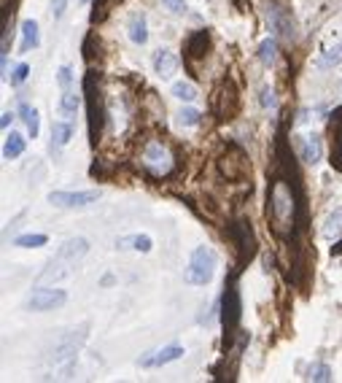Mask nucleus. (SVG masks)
Instances as JSON below:
<instances>
[{
	"label": "nucleus",
	"mask_w": 342,
	"mask_h": 383,
	"mask_svg": "<svg viewBox=\"0 0 342 383\" xmlns=\"http://www.w3.org/2000/svg\"><path fill=\"white\" fill-rule=\"evenodd\" d=\"M176 122H178L181 127H197V124H200V111H194V108H181Z\"/></svg>",
	"instance_id": "5701e85b"
},
{
	"label": "nucleus",
	"mask_w": 342,
	"mask_h": 383,
	"mask_svg": "<svg viewBox=\"0 0 342 383\" xmlns=\"http://www.w3.org/2000/svg\"><path fill=\"white\" fill-rule=\"evenodd\" d=\"M11 122H14V114H3V122L0 124H3V127H8Z\"/></svg>",
	"instance_id": "c85d7f7f"
},
{
	"label": "nucleus",
	"mask_w": 342,
	"mask_h": 383,
	"mask_svg": "<svg viewBox=\"0 0 342 383\" xmlns=\"http://www.w3.org/2000/svg\"><path fill=\"white\" fill-rule=\"evenodd\" d=\"M324 238L326 241H337L342 238V208H334L324 221Z\"/></svg>",
	"instance_id": "dca6fc26"
},
{
	"label": "nucleus",
	"mask_w": 342,
	"mask_h": 383,
	"mask_svg": "<svg viewBox=\"0 0 342 383\" xmlns=\"http://www.w3.org/2000/svg\"><path fill=\"white\" fill-rule=\"evenodd\" d=\"M143 165L154 176H164V173H170V168H173V157H170V152L164 149L159 140H151L149 146H146V152H143Z\"/></svg>",
	"instance_id": "20e7f679"
},
{
	"label": "nucleus",
	"mask_w": 342,
	"mask_h": 383,
	"mask_svg": "<svg viewBox=\"0 0 342 383\" xmlns=\"http://www.w3.org/2000/svg\"><path fill=\"white\" fill-rule=\"evenodd\" d=\"M337 65H342V38L331 49H326V51H324L318 60H315V68H321V71L337 68Z\"/></svg>",
	"instance_id": "ddd939ff"
},
{
	"label": "nucleus",
	"mask_w": 342,
	"mask_h": 383,
	"mask_svg": "<svg viewBox=\"0 0 342 383\" xmlns=\"http://www.w3.org/2000/svg\"><path fill=\"white\" fill-rule=\"evenodd\" d=\"M71 138H73V124H71V119L51 124V152H60L62 146L71 143Z\"/></svg>",
	"instance_id": "9d476101"
},
{
	"label": "nucleus",
	"mask_w": 342,
	"mask_h": 383,
	"mask_svg": "<svg viewBox=\"0 0 342 383\" xmlns=\"http://www.w3.org/2000/svg\"><path fill=\"white\" fill-rule=\"evenodd\" d=\"M119 248H133V251H140V254H149L154 248V241L149 235H127V238H119Z\"/></svg>",
	"instance_id": "4468645a"
},
{
	"label": "nucleus",
	"mask_w": 342,
	"mask_h": 383,
	"mask_svg": "<svg viewBox=\"0 0 342 383\" xmlns=\"http://www.w3.org/2000/svg\"><path fill=\"white\" fill-rule=\"evenodd\" d=\"M173 95H176L178 100H183V103H194V100L200 97L197 87L189 84V81H176V84H173Z\"/></svg>",
	"instance_id": "6ab92c4d"
},
{
	"label": "nucleus",
	"mask_w": 342,
	"mask_h": 383,
	"mask_svg": "<svg viewBox=\"0 0 342 383\" xmlns=\"http://www.w3.org/2000/svg\"><path fill=\"white\" fill-rule=\"evenodd\" d=\"M68 3H71V0H51V16H54V19H62L65 11H68Z\"/></svg>",
	"instance_id": "a878e982"
},
{
	"label": "nucleus",
	"mask_w": 342,
	"mask_h": 383,
	"mask_svg": "<svg viewBox=\"0 0 342 383\" xmlns=\"http://www.w3.org/2000/svg\"><path fill=\"white\" fill-rule=\"evenodd\" d=\"M183 348L181 346H164V348H159V351H151L149 356H143L138 365L146 370H154V367H164V365H170V362H176V359H181L183 356Z\"/></svg>",
	"instance_id": "423d86ee"
},
{
	"label": "nucleus",
	"mask_w": 342,
	"mask_h": 383,
	"mask_svg": "<svg viewBox=\"0 0 342 383\" xmlns=\"http://www.w3.org/2000/svg\"><path fill=\"white\" fill-rule=\"evenodd\" d=\"M57 81H60L62 90H71V84H73V71H71L68 65H62L60 73H57Z\"/></svg>",
	"instance_id": "393cba45"
},
{
	"label": "nucleus",
	"mask_w": 342,
	"mask_h": 383,
	"mask_svg": "<svg viewBox=\"0 0 342 383\" xmlns=\"http://www.w3.org/2000/svg\"><path fill=\"white\" fill-rule=\"evenodd\" d=\"M49 243V238H46V235H38V232H35V235H19V238H16L14 241V245L16 248H41V245H46Z\"/></svg>",
	"instance_id": "aec40b11"
},
{
	"label": "nucleus",
	"mask_w": 342,
	"mask_h": 383,
	"mask_svg": "<svg viewBox=\"0 0 342 383\" xmlns=\"http://www.w3.org/2000/svg\"><path fill=\"white\" fill-rule=\"evenodd\" d=\"M162 3L173 14H183V11H186V0H162Z\"/></svg>",
	"instance_id": "cd10ccee"
},
{
	"label": "nucleus",
	"mask_w": 342,
	"mask_h": 383,
	"mask_svg": "<svg viewBox=\"0 0 342 383\" xmlns=\"http://www.w3.org/2000/svg\"><path fill=\"white\" fill-rule=\"evenodd\" d=\"M68 303V294L62 289H35L25 300V308L28 310H35V313H44V310H54Z\"/></svg>",
	"instance_id": "7ed1b4c3"
},
{
	"label": "nucleus",
	"mask_w": 342,
	"mask_h": 383,
	"mask_svg": "<svg viewBox=\"0 0 342 383\" xmlns=\"http://www.w3.org/2000/svg\"><path fill=\"white\" fill-rule=\"evenodd\" d=\"M22 152H25V138L19 133H11L6 138V143H3V157L6 159H16V157H22Z\"/></svg>",
	"instance_id": "a211bd4d"
},
{
	"label": "nucleus",
	"mask_w": 342,
	"mask_h": 383,
	"mask_svg": "<svg viewBox=\"0 0 342 383\" xmlns=\"http://www.w3.org/2000/svg\"><path fill=\"white\" fill-rule=\"evenodd\" d=\"M41 47V32H38V22L35 19H25L22 22V51Z\"/></svg>",
	"instance_id": "f8f14e48"
},
{
	"label": "nucleus",
	"mask_w": 342,
	"mask_h": 383,
	"mask_svg": "<svg viewBox=\"0 0 342 383\" xmlns=\"http://www.w3.org/2000/svg\"><path fill=\"white\" fill-rule=\"evenodd\" d=\"M334 378V372H331V367L329 365H310V370H307V381H321L326 383Z\"/></svg>",
	"instance_id": "4be33fe9"
},
{
	"label": "nucleus",
	"mask_w": 342,
	"mask_h": 383,
	"mask_svg": "<svg viewBox=\"0 0 342 383\" xmlns=\"http://www.w3.org/2000/svg\"><path fill=\"white\" fill-rule=\"evenodd\" d=\"M216 267H219L216 251L208 248V245H197L192 251V260H189V267H186L183 278L192 286H208L213 276H216Z\"/></svg>",
	"instance_id": "f03ea898"
},
{
	"label": "nucleus",
	"mask_w": 342,
	"mask_h": 383,
	"mask_svg": "<svg viewBox=\"0 0 342 383\" xmlns=\"http://www.w3.org/2000/svg\"><path fill=\"white\" fill-rule=\"evenodd\" d=\"M127 35H130V41H133L135 47H143V44L149 41V25H146V16L135 14L133 19H130Z\"/></svg>",
	"instance_id": "9b49d317"
},
{
	"label": "nucleus",
	"mask_w": 342,
	"mask_h": 383,
	"mask_svg": "<svg viewBox=\"0 0 342 383\" xmlns=\"http://www.w3.org/2000/svg\"><path fill=\"white\" fill-rule=\"evenodd\" d=\"M28 76H30V65H28V62H19L14 68V76L8 78V81H11V87H19V84L28 81Z\"/></svg>",
	"instance_id": "b1692460"
},
{
	"label": "nucleus",
	"mask_w": 342,
	"mask_h": 383,
	"mask_svg": "<svg viewBox=\"0 0 342 383\" xmlns=\"http://www.w3.org/2000/svg\"><path fill=\"white\" fill-rule=\"evenodd\" d=\"M19 114H22V122L28 127V133H30V138H38V133H41V116H38V111L28 103H22L19 106Z\"/></svg>",
	"instance_id": "2eb2a0df"
},
{
	"label": "nucleus",
	"mask_w": 342,
	"mask_h": 383,
	"mask_svg": "<svg viewBox=\"0 0 342 383\" xmlns=\"http://www.w3.org/2000/svg\"><path fill=\"white\" fill-rule=\"evenodd\" d=\"M78 3H87V0H78Z\"/></svg>",
	"instance_id": "c756f323"
},
{
	"label": "nucleus",
	"mask_w": 342,
	"mask_h": 383,
	"mask_svg": "<svg viewBox=\"0 0 342 383\" xmlns=\"http://www.w3.org/2000/svg\"><path fill=\"white\" fill-rule=\"evenodd\" d=\"M97 200H100L97 189H90V192H49V202L57 205V208H87Z\"/></svg>",
	"instance_id": "39448f33"
},
{
	"label": "nucleus",
	"mask_w": 342,
	"mask_h": 383,
	"mask_svg": "<svg viewBox=\"0 0 342 383\" xmlns=\"http://www.w3.org/2000/svg\"><path fill=\"white\" fill-rule=\"evenodd\" d=\"M299 149V157H302V162H307V165H315V162H321V157H324V143L318 135H302L297 143Z\"/></svg>",
	"instance_id": "0eeeda50"
},
{
	"label": "nucleus",
	"mask_w": 342,
	"mask_h": 383,
	"mask_svg": "<svg viewBox=\"0 0 342 383\" xmlns=\"http://www.w3.org/2000/svg\"><path fill=\"white\" fill-rule=\"evenodd\" d=\"M176 71H178V57H176V51L159 49V51L154 54V73L159 78H173Z\"/></svg>",
	"instance_id": "6e6552de"
},
{
	"label": "nucleus",
	"mask_w": 342,
	"mask_h": 383,
	"mask_svg": "<svg viewBox=\"0 0 342 383\" xmlns=\"http://www.w3.org/2000/svg\"><path fill=\"white\" fill-rule=\"evenodd\" d=\"M57 111H60V116H65V119H73L75 111H78V95H75L73 90H62Z\"/></svg>",
	"instance_id": "f3484780"
},
{
	"label": "nucleus",
	"mask_w": 342,
	"mask_h": 383,
	"mask_svg": "<svg viewBox=\"0 0 342 383\" xmlns=\"http://www.w3.org/2000/svg\"><path fill=\"white\" fill-rule=\"evenodd\" d=\"M259 60L264 62V65H272V62L278 60V44L267 38V41H262V47H259Z\"/></svg>",
	"instance_id": "412c9836"
},
{
	"label": "nucleus",
	"mask_w": 342,
	"mask_h": 383,
	"mask_svg": "<svg viewBox=\"0 0 342 383\" xmlns=\"http://www.w3.org/2000/svg\"><path fill=\"white\" fill-rule=\"evenodd\" d=\"M262 106H264V108H275V106H278V100H275V92H272L269 87H264V90H262Z\"/></svg>",
	"instance_id": "bb28decb"
},
{
	"label": "nucleus",
	"mask_w": 342,
	"mask_h": 383,
	"mask_svg": "<svg viewBox=\"0 0 342 383\" xmlns=\"http://www.w3.org/2000/svg\"><path fill=\"white\" fill-rule=\"evenodd\" d=\"M269 219H272V227L278 235H286L291 230V221H294V195L291 189L283 184V181H275L272 184V192H269Z\"/></svg>",
	"instance_id": "f257e3e1"
},
{
	"label": "nucleus",
	"mask_w": 342,
	"mask_h": 383,
	"mask_svg": "<svg viewBox=\"0 0 342 383\" xmlns=\"http://www.w3.org/2000/svg\"><path fill=\"white\" fill-rule=\"evenodd\" d=\"M87 251H90V243H87V238H71V241H65V243L60 245L57 257L73 265V262L78 260V257H84Z\"/></svg>",
	"instance_id": "1a4fd4ad"
}]
</instances>
